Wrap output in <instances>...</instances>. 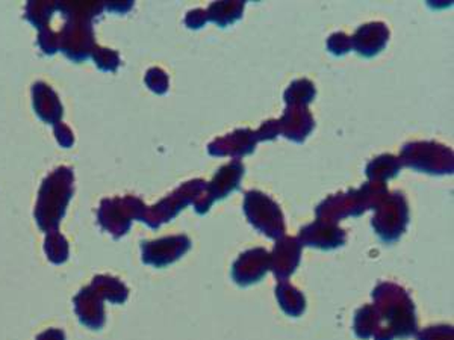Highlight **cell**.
I'll return each mask as SVG.
<instances>
[{
  "label": "cell",
  "mask_w": 454,
  "mask_h": 340,
  "mask_svg": "<svg viewBox=\"0 0 454 340\" xmlns=\"http://www.w3.org/2000/svg\"><path fill=\"white\" fill-rule=\"evenodd\" d=\"M102 4H58V11L64 19L58 31L47 35L49 46L61 50L68 59L82 62L91 57L98 42H94L93 20L102 14Z\"/></svg>",
  "instance_id": "cell-1"
},
{
  "label": "cell",
  "mask_w": 454,
  "mask_h": 340,
  "mask_svg": "<svg viewBox=\"0 0 454 340\" xmlns=\"http://www.w3.org/2000/svg\"><path fill=\"white\" fill-rule=\"evenodd\" d=\"M372 295L380 320V327L372 336L374 340H404L419 333L415 305L406 289L383 282L377 284Z\"/></svg>",
  "instance_id": "cell-2"
},
{
  "label": "cell",
  "mask_w": 454,
  "mask_h": 340,
  "mask_svg": "<svg viewBox=\"0 0 454 340\" xmlns=\"http://www.w3.org/2000/svg\"><path fill=\"white\" fill-rule=\"evenodd\" d=\"M74 174L68 166H58L43 181L35 206V221L43 232L58 230L74 191Z\"/></svg>",
  "instance_id": "cell-3"
},
{
  "label": "cell",
  "mask_w": 454,
  "mask_h": 340,
  "mask_svg": "<svg viewBox=\"0 0 454 340\" xmlns=\"http://www.w3.org/2000/svg\"><path fill=\"white\" fill-rule=\"evenodd\" d=\"M387 194L389 191L385 183L367 182L359 189H348L327 197L315 209V215L317 220L331 224H336L348 217H361L364 212L376 209L387 198Z\"/></svg>",
  "instance_id": "cell-4"
},
{
  "label": "cell",
  "mask_w": 454,
  "mask_h": 340,
  "mask_svg": "<svg viewBox=\"0 0 454 340\" xmlns=\"http://www.w3.org/2000/svg\"><path fill=\"white\" fill-rule=\"evenodd\" d=\"M402 166L432 175L453 174V150L436 141H412L403 145Z\"/></svg>",
  "instance_id": "cell-5"
},
{
  "label": "cell",
  "mask_w": 454,
  "mask_h": 340,
  "mask_svg": "<svg viewBox=\"0 0 454 340\" xmlns=\"http://www.w3.org/2000/svg\"><path fill=\"white\" fill-rule=\"evenodd\" d=\"M207 182L203 179H194L179 186L176 191L171 192L166 198H162L155 206L145 207L143 222L152 228H160L162 224L175 220L179 212L186 206L194 205L197 213L200 211L201 203L205 198Z\"/></svg>",
  "instance_id": "cell-6"
},
{
  "label": "cell",
  "mask_w": 454,
  "mask_h": 340,
  "mask_svg": "<svg viewBox=\"0 0 454 340\" xmlns=\"http://www.w3.org/2000/svg\"><path fill=\"white\" fill-rule=\"evenodd\" d=\"M145 207V201L138 197L104 198L98 207V221L105 232L111 233L114 239H120L129 232L134 220L143 221Z\"/></svg>",
  "instance_id": "cell-7"
},
{
  "label": "cell",
  "mask_w": 454,
  "mask_h": 340,
  "mask_svg": "<svg viewBox=\"0 0 454 340\" xmlns=\"http://www.w3.org/2000/svg\"><path fill=\"white\" fill-rule=\"evenodd\" d=\"M244 213L247 221L270 239H280L285 236L284 212L271 197L261 191H248L244 197Z\"/></svg>",
  "instance_id": "cell-8"
},
{
  "label": "cell",
  "mask_w": 454,
  "mask_h": 340,
  "mask_svg": "<svg viewBox=\"0 0 454 340\" xmlns=\"http://www.w3.org/2000/svg\"><path fill=\"white\" fill-rule=\"evenodd\" d=\"M372 227L383 243H394L404 235L409 226V203L403 192L387 194V198L374 209Z\"/></svg>",
  "instance_id": "cell-9"
},
{
  "label": "cell",
  "mask_w": 454,
  "mask_h": 340,
  "mask_svg": "<svg viewBox=\"0 0 454 340\" xmlns=\"http://www.w3.org/2000/svg\"><path fill=\"white\" fill-rule=\"evenodd\" d=\"M192 248V239L186 235H175V236L160 237L156 241H143V262L152 265L155 268H164L182 256H185Z\"/></svg>",
  "instance_id": "cell-10"
},
{
  "label": "cell",
  "mask_w": 454,
  "mask_h": 340,
  "mask_svg": "<svg viewBox=\"0 0 454 340\" xmlns=\"http://www.w3.org/2000/svg\"><path fill=\"white\" fill-rule=\"evenodd\" d=\"M246 166L239 160H232L226 166H223L220 170L215 173L214 179L207 183V191H205V198L201 203V209L199 213L205 215L211 209L212 205L215 201L223 200L227 196H231L233 191H237L239 183L243 181Z\"/></svg>",
  "instance_id": "cell-11"
},
{
  "label": "cell",
  "mask_w": 454,
  "mask_h": 340,
  "mask_svg": "<svg viewBox=\"0 0 454 340\" xmlns=\"http://www.w3.org/2000/svg\"><path fill=\"white\" fill-rule=\"evenodd\" d=\"M270 271V253L265 248H252L244 251L232 265V279L238 286L258 283Z\"/></svg>",
  "instance_id": "cell-12"
},
{
  "label": "cell",
  "mask_w": 454,
  "mask_h": 340,
  "mask_svg": "<svg viewBox=\"0 0 454 340\" xmlns=\"http://www.w3.org/2000/svg\"><path fill=\"white\" fill-rule=\"evenodd\" d=\"M301 248L297 237L284 236L278 239L273 251L270 253V271H273L278 282H286L299 268Z\"/></svg>",
  "instance_id": "cell-13"
},
{
  "label": "cell",
  "mask_w": 454,
  "mask_h": 340,
  "mask_svg": "<svg viewBox=\"0 0 454 340\" xmlns=\"http://www.w3.org/2000/svg\"><path fill=\"white\" fill-rule=\"evenodd\" d=\"M258 143L256 132L244 128V129L233 130L231 134L212 141L211 144L207 145V151L211 156H217V158L229 156V158L238 160L244 156L252 155L256 150Z\"/></svg>",
  "instance_id": "cell-14"
},
{
  "label": "cell",
  "mask_w": 454,
  "mask_h": 340,
  "mask_svg": "<svg viewBox=\"0 0 454 340\" xmlns=\"http://www.w3.org/2000/svg\"><path fill=\"white\" fill-rule=\"evenodd\" d=\"M300 243L301 247L318 248V250H335L346 243L347 233L331 222L323 221V220H315L312 224L303 227L299 233Z\"/></svg>",
  "instance_id": "cell-15"
},
{
  "label": "cell",
  "mask_w": 454,
  "mask_h": 340,
  "mask_svg": "<svg viewBox=\"0 0 454 340\" xmlns=\"http://www.w3.org/2000/svg\"><path fill=\"white\" fill-rule=\"evenodd\" d=\"M315 120L306 104H286L282 119H279L280 135L294 143H305L312 134Z\"/></svg>",
  "instance_id": "cell-16"
},
{
  "label": "cell",
  "mask_w": 454,
  "mask_h": 340,
  "mask_svg": "<svg viewBox=\"0 0 454 340\" xmlns=\"http://www.w3.org/2000/svg\"><path fill=\"white\" fill-rule=\"evenodd\" d=\"M389 27L382 21H372L367 25L357 27L351 36V47L361 57L372 58L382 52L389 42Z\"/></svg>",
  "instance_id": "cell-17"
},
{
  "label": "cell",
  "mask_w": 454,
  "mask_h": 340,
  "mask_svg": "<svg viewBox=\"0 0 454 340\" xmlns=\"http://www.w3.org/2000/svg\"><path fill=\"white\" fill-rule=\"evenodd\" d=\"M104 301L102 295L98 294L96 289L91 286L83 288L73 299L74 312L78 314L81 324L91 330H102L106 322Z\"/></svg>",
  "instance_id": "cell-18"
},
{
  "label": "cell",
  "mask_w": 454,
  "mask_h": 340,
  "mask_svg": "<svg viewBox=\"0 0 454 340\" xmlns=\"http://www.w3.org/2000/svg\"><path fill=\"white\" fill-rule=\"evenodd\" d=\"M32 97H34V109L36 115L47 124H52L53 128L57 124L62 123L61 100L58 94L47 83L36 82L32 87Z\"/></svg>",
  "instance_id": "cell-19"
},
{
  "label": "cell",
  "mask_w": 454,
  "mask_h": 340,
  "mask_svg": "<svg viewBox=\"0 0 454 340\" xmlns=\"http://www.w3.org/2000/svg\"><path fill=\"white\" fill-rule=\"evenodd\" d=\"M276 298L279 301L280 309L293 318H299L305 313L306 298L305 295L300 292L299 289L286 282H278L276 286Z\"/></svg>",
  "instance_id": "cell-20"
},
{
  "label": "cell",
  "mask_w": 454,
  "mask_h": 340,
  "mask_svg": "<svg viewBox=\"0 0 454 340\" xmlns=\"http://www.w3.org/2000/svg\"><path fill=\"white\" fill-rule=\"evenodd\" d=\"M90 286L96 289L105 301H109L114 305H123L129 297L128 286L113 275H96L93 283Z\"/></svg>",
  "instance_id": "cell-21"
},
{
  "label": "cell",
  "mask_w": 454,
  "mask_h": 340,
  "mask_svg": "<svg viewBox=\"0 0 454 340\" xmlns=\"http://www.w3.org/2000/svg\"><path fill=\"white\" fill-rule=\"evenodd\" d=\"M246 2H212L207 6V21H214L220 27L233 25L243 17Z\"/></svg>",
  "instance_id": "cell-22"
},
{
  "label": "cell",
  "mask_w": 454,
  "mask_h": 340,
  "mask_svg": "<svg viewBox=\"0 0 454 340\" xmlns=\"http://www.w3.org/2000/svg\"><path fill=\"white\" fill-rule=\"evenodd\" d=\"M402 162L397 156L385 153V155L377 156L368 164L365 174H367L368 182L385 183L389 179H394L402 170Z\"/></svg>",
  "instance_id": "cell-23"
},
{
  "label": "cell",
  "mask_w": 454,
  "mask_h": 340,
  "mask_svg": "<svg viewBox=\"0 0 454 340\" xmlns=\"http://www.w3.org/2000/svg\"><path fill=\"white\" fill-rule=\"evenodd\" d=\"M379 327H380V320H379V314H377L374 305H364L355 313L353 330L359 339H370L379 330Z\"/></svg>",
  "instance_id": "cell-24"
},
{
  "label": "cell",
  "mask_w": 454,
  "mask_h": 340,
  "mask_svg": "<svg viewBox=\"0 0 454 340\" xmlns=\"http://www.w3.org/2000/svg\"><path fill=\"white\" fill-rule=\"evenodd\" d=\"M317 97V89L309 79H297L291 82L286 91L284 93V100L286 104H308L314 102Z\"/></svg>",
  "instance_id": "cell-25"
},
{
  "label": "cell",
  "mask_w": 454,
  "mask_h": 340,
  "mask_svg": "<svg viewBox=\"0 0 454 340\" xmlns=\"http://www.w3.org/2000/svg\"><path fill=\"white\" fill-rule=\"evenodd\" d=\"M44 251H46L47 259L52 263L61 265V263L67 262L68 253H70L67 239L62 236L58 230L47 233Z\"/></svg>",
  "instance_id": "cell-26"
},
{
  "label": "cell",
  "mask_w": 454,
  "mask_h": 340,
  "mask_svg": "<svg viewBox=\"0 0 454 340\" xmlns=\"http://www.w3.org/2000/svg\"><path fill=\"white\" fill-rule=\"evenodd\" d=\"M94 62L100 70L104 72H115L120 66V55L113 50V49H106V47H98L94 49L93 55Z\"/></svg>",
  "instance_id": "cell-27"
},
{
  "label": "cell",
  "mask_w": 454,
  "mask_h": 340,
  "mask_svg": "<svg viewBox=\"0 0 454 340\" xmlns=\"http://www.w3.org/2000/svg\"><path fill=\"white\" fill-rule=\"evenodd\" d=\"M145 85L149 87L150 91L156 94H166L168 91V74L162 68L152 67L145 73Z\"/></svg>",
  "instance_id": "cell-28"
},
{
  "label": "cell",
  "mask_w": 454,
  "mask_h": 340,
  "mask_svg": "<svg viewBox=\"0 0 454 340\" xmlns=\"http://www.w3.org/2000/svg\"><path fill=\"white\" fill-rule=\"evenodd\" d=\"M327 49L335 57H344L351 50V36L344 32H335L327 38Z\"/></svg>",
  "instance_id": "cell-29"
},
{
  "label": "cell",
  "mask_w": 454,
  "mask_h": 340,
  "mask_svg": "<svg viewBox=\"0 0 454 340\" xmlns=\"http://www.w3.org/2000/svg\"><path fill=\"white\" fill-rule=\"evenodd\" d=\"M417 340H454V330L451 325H432L419 331Z\"/></svg>",
  "instance_id": "cell-30"
},
{
  "label": "cell",
  "mask_w": 454,
  "mask_h": 340,
  "mask_svg": "<svg viewBox=\"0 0 454 340\" xmlns=\"http://www.w3.org/2000/svg\"><path fill=\"white\" fill-rule=\"evenodd\" d=\"M256 132L258 141H273L280 135L279 120H269L261 124V128Z\"/></svg>",
  "instance_id": "cell-31"
},
{
  "label": "cell",
  "mask_w": 454,
  "mask_h": 340,
  "mask_svg": "<svg viewBox=\"0 0 454 340\" xmlns=\"http://www.w3.org/2000/svg\"><path fill=\"white\" fill-rule=\"evenodd\" d=\"M207 21V10H203V8L192 10L185 17V25L190 27V29H200V27H205Z\"/></svg>",
  "instance_id": "cell-32"
},
{
  "label": "cell",
  "mask_w": 454,
  "mask_h": 340,
  "mask_svg": "<svg viewBox=\"0 0 454 340\" xmlns=\"http://www.w3.org/2000/svg\"><path fill=\"white\" fill-rule=\"evenodd\" d=\"M53 129H55L58 143H59L64 149L72 147L73 143H74V136H73L72 129H70L68 126H66L64 123H59L57 124Z\"/></svg>",
  "instance_id": "cell-33"
},
{
  "label": "cell",
  "mask_w": 454,
  "mask_h": 340,
  "mask_svg": "<svg viewBox=\"0 0 454 340\" xmlns=\"http://www.w3.org/2000/svg\"><path fill=\"white\" fill-rule=\"evenodd\" d=\"M35 340H66V335L59 328H49L43 331L42 335L36 336Z\"/></svg>",
  "instance_id": "cell-34"
}]
</instances>
